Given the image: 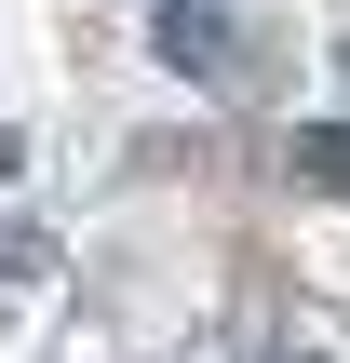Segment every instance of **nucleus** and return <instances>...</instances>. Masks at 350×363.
Masks as SVG:
<instances>
[{
  "label": "nucleus",
  "instance_id": "obj_1",
  "mask_svg": "<svg viewBox=\"0 0 350 363\" xmlns=\"http://www.w3.org/2000/svg\"><path fill=\"white\" fill-rule=\"evenodd\" d=\"M162 54L202 81V67H229V27H216V0H162Z\"/></svg>",
  "mask_w": 350,
  "mask_h": 363
},
{
  "label": "nucleus",
  "instance_id": "obj_2",
  "mask_svg": "<svg viewBox=\"0 0 350 363\" xmlns=\"http://www.w3.org/2000/svg\"><path fill=\"white\" fill-rule=\"evenodd\" d=\"M297 189H350V121H310L297 135Z\"/></svg>",
  "mask_w": 350,
  "mask_h": 363
},
{
  "label": "nucleus",
  "instance_id": "obj_3",
  "mask_svg": "<svg viewBox=\"0 0 350 363\" xmlns=\"http://www.w3.org/2000/svg\"><path fill=\"white\" fill-rule=\"evenodd\" d=\"M40 269H54V242H40L27 216H0V283H40Z\"/></svg>",
  "mask_w": 350,
  "mask_h": 363
},
{
  "label": "nucleus",
  "instance_id": "obj_4",
  "mask_svg": "<svg viewBox=\"0 0 350 363\" xmlns=\"http://www.w3.org/2000/svg\"><path fill=\"white\" fill-rule=\"evenodd\" d=\"M256 363H324V350H256Z\"/></svg>",
  "mask_w": 350,
  "mask_h": 363
},
{
  "label": "nucleus",
  "instance_id": "obj_5",
  "mask_svg": "<svg viewBox=\"0 0 350 363\" xmlns=\"http://www.w3.org/2000/svg\"><path fill=\"white\" fill-rule=\"evenodd\" d=\"M337 81H350V40H337Z\"/></svg>",
  "mask_w": 350,
  "mask_h": 363
}]
</instances>
